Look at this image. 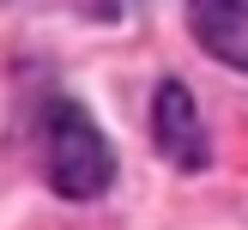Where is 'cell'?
<instances>
[{"instance_id": "cell-1", "label": "cell", "mask_w": 248, "mask_h": 230, "mask_svg": "<svg viewBox=\"0 0 248 230\" xmlns=\"http://www.w3.org/2000/svg\"><path fill=\"white\" fill-rule=\"evenodd\" d=\"M43 164H48V182L55 194L67 200H97V194L115 182V152L109 139L97 133V121L85 115L79 103L55 97L43 109Z\"/></svg>"}, {"instance_id": "cell-2", "label": "cell", "mask_w": 248, "mask_h": 230, "mask_svg": "<svg viewBox=\"0 0 248 230\" xmlns=\"http://www.w3.org/2000/svg\"><path fill=\"white\" fill-rule=\"evenodd\" d=\"M152 139H157V152H164L176 169H200L206 157H212V152H206V127H200V115H194L188 85H176V79L157 85V97H152Z\"/></svg>"}, {"instance_id": "cell-3", "label": "cell", "mask_w": 248, "mask_h": 230, "mask_svg": "<svg viewBox=\"0 0 248 230\" xmlns=\"http://www.w3.org/2000/svg\"><path fill=\"white\" fill-rule=\"evenodd\" d=\"M188 24L212 61L248 73V0H188Z\"/></svg>"}]
</instances>
